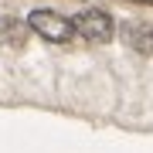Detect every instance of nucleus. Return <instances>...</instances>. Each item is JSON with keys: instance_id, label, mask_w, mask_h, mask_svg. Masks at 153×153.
<instances>
[{"instance_id": "f257e3e1", "label": "nucleus", "mask_w": 153, "mask_h": 153, "mask_svg": "<svg viewBox=\"0 0 153 153\" xmlns=\"http://www.w3.org/2000/svg\"><path fill=\"white\" fill-rule=\"evenodd\" d=\"M27 24L34 34H41L44 41H55V44H65L75 34V21H68V17H61L55 10H34L27 17Z\"/></svg>"}, {"instance_id": "20e7f679", "label": "nucleus", "mask_w": 153, "mask_h": 153, "mask_svg": "<svg viewBox=\"0 0 153 153\" xmlns=\"http://www.w3.org/2000/svg\"><path fill=\"white\" fill-rule=\"evenodd\" d=\"M31 34V24L17 21V17H0V44L4 48H24Z\"/></svg>"}, {"instance_id": "7ed1b4c3", "label": "nucleus", "mask_w": 153, "mask_h": 153, "mask_svg": "<svg viewBox=\"0 0 153 153\" xmlns=\"http://www.w3.org/2000/svg\"><path fill=\"white\" fill-rule=\"evenodd\" d=\"M123 41L129 44L136 55H153V24L146 21H129L123 27Z\"/></svg>"}, {"instance_id": "f03ea898", "label": "nucleus", "mask_w": 153, "mask_h": 153, "mask_svg": "<svg viewBox=\"0 0 153 153\" xmlns=\"http://www.w3.org/2000/svg\"><path fill=\"white\" fill-rule=\"evenodd\" d=\"M112 14L109 10H99V7H88V10H82L75 17V34H82L85 41H95V44H105L112 41Z\"/></svg>"}]
</instances>
